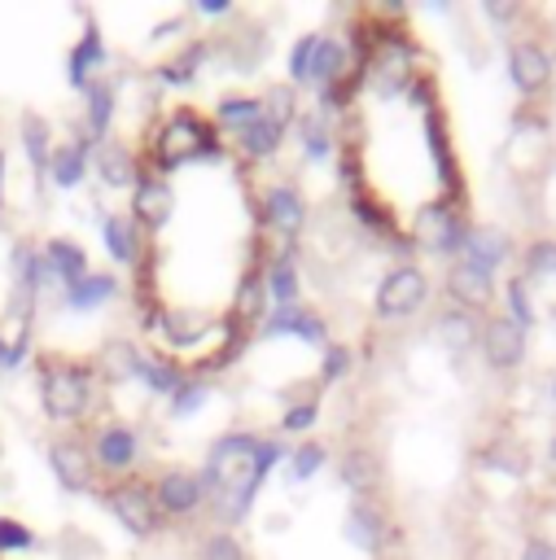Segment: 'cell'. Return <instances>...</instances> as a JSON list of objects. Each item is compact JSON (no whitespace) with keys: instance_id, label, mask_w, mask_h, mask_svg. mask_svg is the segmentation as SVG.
<instances>
[{"instance_id":"obj_6","label":"cell","mask_w":556,"mask_h":560,"mask_svg":"<svg viewBox=\"0 0 556 560\" xmlns=\"http://www.w3.org/2000/svg\"><path fill=\"white\" fill-rule=\"evenodd\" d=\"M477 346H482L486 363L499 368V372L525 363V328L512 324L508 315H490V319L482 324V341H477Z\"/></svg>"},{"instance_id":"obj_30","label":"cell","mask_w":556,"mask_h":560,"mask_svg":"<svg viewBox=\"0 0 556 560\" xmlns=\"http://www.w3.org/2000/svg\"><path fill=\"white\" fill-rule=\"evenodd\" d=\"M503 302H508V319H512V324L530 328V324L538 319L534 298H530V280H525V276H508V284H503Z\"/></svg>"},{"instance_id":"obj_21","label":"cell","mask_w":556,"mask_h":560,"mask_svg":"<svg viewBox=\"0 0 556 560\" xmlns=\"http://www.w3.org/2000/svg\"><path fill=\"white\" fill-rule=\"evenodd\" d=\"M136 451H140V442L123 424H109V429L96 433V464H105V468H131Z\"/></svg>"},{"instance_id":"obj_16","label":"cell","mask_w":556,"mask_h":560,"mask_svg":"<svg viewBox=\"0 0 556 560\" xmlns=\"http://www.w3.org/2000/svg\"><path fill=\"white\" fill-rule=\"evenodd\" d=\"M280 332L320 346V341H324V319H320L315 311H302V306H276L271 319L263 324V337H280Z\"/></svg>"},{"instance_id":"obj_2","label":"cell","mask_w":556,"mask_h":560,"mask_svg":"<svg viewBox=\"0 0 556 560\" xmlns=\"http://www.w3.org/2000/svg\"><path fill=\"white\" fill-rule=\"evenodd\" d=\"M425 298H429V280H425V271L412 267V262H403V267L385 271V280L377 284V315H385V319H403V315L420 311Z\"/></svg>"},{"instance_id":"obj_46","label":"cell","mask_w":556,"mask_h":560,"mask_svg":"<svg viewBox=\"0 0 556 560\" xmlns=\"http://www.w3.org/2000/svg\"><path fill=\"white\" fill-rule=\"evenodd\" d=\"M311 52H315V35H302V39L293 44V52H289V74H293V83H306Z\"/></svg>"},{"instance_id":"obj_28","label":"cell","mask_w":556,"mask_h":560,"mask_svg":"<svg viewBox=\"0 0 556 560\" xmlns=\"http://www.w3.org/2000/svg\"><path fill=\"white\" fill-rule=\"evenodd\" d=\"M341 481H346L355 494H368V490H377V481H381V468H377L372 451H350V455L341 459Z\"/></svg>"},{"instance_id":"obj_54","label":"cell","mask_w":556,"mask_h":560,"mask_svg":"<svg viewBox=\"0 0 556 560\" xmlns=\"http://www.w3.org/2000/svg\"><path fill=\"white\" fill-rule=\"evenodd\" d=\"M486 13H490L495 22H512V18H517V9H512V4H486Z\"/></svg>"},{"instance_id":"obj_39","label":"cell","mask_w":556,"mask_h":560,"mask_svg":"<svg viewBox=\"0 0 556 560\" xmlns=\"http://www.w3.org/2000/svg\"><path fill=\"white\" fill-rule=\"evenodd\" d=\"M324 459H328V451H324L320 442H302V446L293 451V464H289L293 481H306V477H315V472L324 468Z\"/></svg>"},{"instance_id":"obj_15","label":"cell","mask_w":556,"mask_h":560,"mask_svg":"<svg viewBox=\"0 0 556 560\" xmlns=\"http://www.w3.org/2000/svg\"><path fill=\"white\" fill-rule=\"evenodd\" d=\"M131 210H136V219H140L144 228H162V223L171 219V210H175L171 184H166V179H153V175H144V179L136 184Z\"/></svg>"},{"instance_id":"obj_57","label":"cell","mask_w":556,"mask_h":560,"mask_svg":"<svg viewBox=\"0 0 556 560\" xmlns=\"http://www.w3.org/2000/svg\"><path fill=\"white\" fill-rule=\"evenodd\" d=\"M552 402H556V376H552Z\"/></svg>"},{"instance_id":"obj_36","label":"cell","mask_w":556,"mask_h":560,"mask_svg":"<svg viewBox=\"0 0 556 560\" xmlns=\"http://www.w3.org/2000/svg\"><path fill=\"white\" fill-rule=\"evenodd\" d=\"M298 140H302V153L311 158V162H324L328 153H333V140H328V127L315 118V114H306L302 122H298Z\"/></svg>"},{"instance_id":"obj_25","label":"cell","mask_w":556,"mask_h":560,"mask_svg":"<svg viewBox=\"0 0 556 560\" xmlns=\"http://www.w3.org/2000/svg\"><path fill=\"white\" fill-rule=\"evenodd\" d=\"M131 376H140L153 394H166V398H175L179 385H184V376H179L175 363H158V359H149V354H136V372H131Z\"/></svg>"},{"instance_id":"obj_4","label":"cell","mask_w":556,"mask_h":560,"mask_svg":"<svg viewBox=\"0 0 556 560\" xmlns=\"http://www.w3.org/2000/svg\"><path fill=\"white\" fill-rule=\"evenodd\" d=\"M39 394H44V411L53 420H74V416H83V407L92 398V381L83 368H57L44 376Z\"/></svg>"},{"instance_id":"obj_22","label":"cell","mask_w":556,"mask_h":560,"mask_svg":"<svg viewBox=\"0 0 556 560\" xmlns=\"http://www.w3.org/2000/svg\"><path fill=\"white\" fill-rule=\"evenodd\" d=\"M341 66H346V48H341V39H333V35H315V52H311L306 83L333 88V79L341 74Z\"/></svg>"},{"instance_id":"obj_48","label":"cell","mask_w":556,"mask_h":560,"mask_svg":"<svg viewBox=\"0 0 556 560\" xmlns=\"http://www.w3.org/2000/svg\"><path fill=\"white\" fill-rule=\"evenodd\" d=\"M315 420H320V407H315V402H298V407L285 411L280 429H285V433H302V429H311Z\"/></svg>"},{"instance_id":"obj_51","label":"cell","mask_w":556,"mask_h":560,"mask_svg":"<svg viewBox=\"0 0 556 560\" xmlns=\"http://www.w3.org/2000/svg\"><path fill=\"white\" fill-rule=\"evenodd\" d=\"M521 560H556V542H547V538H530L525 551H521Z\"/></svg>"},{"instance_id":"obj_1","label":"cell","mask_w":556,"mask_h":560,"mask_svg":"<svg viewBox=\"0 0 556 560\" xmlns=\"http://www.w3.org/2000/svg\"><path fill=\"white\" fill-rule=\"evenodd\" d=\"M254 451H258V438H254V433H223V438L210 446V455H206L201 486L215 490V494L236 490V486H254V481H250Z\"/></svg>"},{"instance_id":"obj_17","label":"cell","mask_w":556,"mask_h":560,"mask_svg":"<svg viewBox=\"0 0 556 560\" xmlns=\"http://www.w3.org/2000/svg\"><path fill=\"white\" fill-rule=\"evenodd\" d=\"M433 332H438V341H442L451 354H464V350H473V346L482 341V324H477V315L464 311V306H447V311L438 315Z\"/></svg>"},{"instance_id":"obj_50","label":"cell","mask_w":556,"mask_h":560,"mask_svg":"<svg viewBox=\"0 0 556 560\" xmlns=\"http://www.w3.org/2000/svg\"><path fill=\"white\" fill-rule=\"evenodd\" d=\"M22 359H26V332H18L13 341L0 332V372H13Z\"/></svg>"},{"instance_id":"obj_35","label":"cell","mask_w":556,"mask_h":560,"mask_svg":"<svg viewBox=\"0 0 556 560\" xmlns=\"http://www.w3.org/2000/svg\"><path fill=\"white\" fill-rule=\"evenodd\" d=\"M13 267H18V284H22L26 293H39V289H44V280L53 276V271H48V262H44V258H39L31 245H18Z\"/></svg>"},{"instance_id":"obj_52","label":"cell","mask_w":556,"mask_h":560,"mask_svg":"<svg viewBox=\"0 0 556 560\" xmlns=\"http://www.w3.org/2000/svg\"><path fill=\"white\" fill-rule=\"evenodd\" d=\"M258 302H263V284H258V280H245V289H241V311L258 315Z\"/></svg>"},{"instance_id":"obj_11","label":"cell","mask_w":556,"mask_h":560,"mask_svg":"<svg viewBox=\"0 0 556 560\" xmlns=\"http://www.w3.org/2000/svg\"><path fill=\"white\" fill-rule=\"evenodd\" d=\"M447 298H451V306H464V311H482V306H490V298H495V276H486V271H477V267H468L464 258L447 271Z\"/></svg>"},{"instance_id":"obj_47","label":"cell","mask_w":556,"mask_h":560,"mask_svg":"<svg viewBox=\"0 0 556 560\" xmlns=\"http://www.w3.org/2000/svg\"><path fill=\"white\" fill-rule=\"evenodd\" d=\"M276 459H285L280 442H258V451H254V468H250V481H254V486H263V477L271 472V464H276Z\"/></svg>"},{"instance_id":"obj_14","label":"cell","mask_w":556,"mask_h":560,"mask_svg":"<svg viewBox=\"0 0 556 560\" xmlns=\"http://www.w3.org/2000/svg\"><path fill=\"white\" fill-rule=\"evenodd\" d=\"M48 468L61 481V490H70V494H79V490L92 486V464H88V455L74 442H53L48 446Z\"/></svg>"},{"instance_id":"obj_8","label":"cell","mask_w":556,"mask_h":560,"mask_svg":"<svg viewBox=\"0 0 556 560\" xmlns=\"http://www.w3.org/2000/svg\"><path fill=\"white\" fill-rule=\"evenodd\" d=\"M460 254H464L468 267L495 276V271L512 258V236H508L503 228H495V223H473L468 236H464V249H460Z\"/></svg>"},{"instance_id":"obj_10","label":"cell","mask_w":556,"mask_h":560,"mask_svg":"<svg viewBox=\"0 0 556 560\" xmlns=\"http://www.w3.org/2000/svg\"><path fill=\"white\" fill-rule=\"evenodd\" d=\"M368 79H372V88H377L381 96L403 92L407 79H412V48H407L403 39H385V44L377 48L372 66H368Z\"/></svg>"},{"instance_id":"obj_55","label":"cell","mask_w":556,"mask_h":560,"mask_svg":"<svg viewBox=\"0 0 556 560\" xmlns=\"http://www.w3.org/2000/svg\"><path fill=\"white\" fill-rule=\"evenodd\" d=\"M547 459L556 464V433H552V442H547Z\"/></svg>"},{"instance_id":"obj_53","label":"cell","mask_w":556,"mask_h":560,"mask_svg":"<svg viewBox=\"0 0 556 560\" xmlns=\"http://www.w3.org/2000/svg\"><path fill=\"white\" fill-rule=\"evenodd\" d=\"M232 9V0H197V13H206V18H223Z\"/></svg>"},{"instance_id":"obj_19","label":"cell","mask_w":556,"mask_h":560,"mask_svg":"<svg viewBox=\"0 0 556 560\" xmlns=\"http://www.w3.org/2000/svg\"><path fill=\"white\" fill-rule=\"evenodd\" d=\"M341 534H346V542L359 547V551H381V542H385V521H381L377 508L355 503V508L346 512V521H341Z\"/></svg>"},{"instance_id":"obj_33","label":"cell","mask_w":556,"mask_h":560,"mask_svg":"<svg viewBox=\"0 0 556 560\" xmlns=\"http://www.w3.org/2000/svg\"><path fill=\"white\" fill-rule=\"evenodd\" d=\"M101 241H105V249H109L114 262H131L136 258V236H131V228L118 214H105L101 219Z\"/></svg>"},{"instance_id":"obj_56","label":"cell","mask_w":556,"mask_h":560,"mask_svg":"<svg viewBox=\"0 0 556 560\" xmlns=\"http://www.w3.org/2000/svg\"><path fill=\"white\" fill-rule=\"evenodd\" d=\"M0 192H4V153H0Z\"/></svg>"},{"instance_id":"obj_40","label":"cell","mask_w":556,"mask_h":560,"mask_svg":"<svg viewBox=\"0 0 556 560\" xmlns=\"http://www.w3.org/2000/svg\"><path fill=\"white\" fill-rule=\"evenodd\" d=\"M201 57H206V44H193L184 57H175L171 66H162V79H166V83H188L193 70L201 66Z\"/></svg>"},{"instance_id":"obj_24","label":"cell","mask_w":556,"mask_h":560,"mask_svg":"<svg viewBox=\"0 0 556 560\" xmlns=\"http://www.w3.org/2000/svg\"><path fill=\"white\" fill-rule=\"evenodd\" d=\"M83 171H88V144H83V140L61 144V149L53 153V162H48V175H53L57 188H74V184H83Z\"/></svg>"},{"instance_id":"obj_27","label":"cell","mask_w":556,"mask_h":560,"mask_svg":"<svg viewBox=\"0 0 556 560\" xmlns=\"http://www.w3.org/2000/svg\"><path fill=\"white\" fill-rule=\"evenodd\" d=\"M219 127H232L236 136L263 118V96H223L219 101Z\"/></svg>"},{"instance_id":"obj_37","label":"cell","mask_w":556,"mask_h":560,"mask_svg":"<svg viewBox=\"0 0 556 560\" xmlns=\"http://www.w3.org/2000/svg\"><path fill=\"white\" fill-rule=\"evenodd\" d=\"M101 179H105L109 188L131 184V179H136V171H131V153L118 149V144H105V149H101Z\"/></svg>"},{"instance_id":"obj_49","label":"cell","mask_w":556,"mask_h":560,"mask_svg":"<svg viewBox=\"0 0 556 560\" xmlns=\"http://www.w3.org/2000/svg\"><path fill=\"white\" fill-rule=\"evenodd\" d=\"M350 363H355V359H350L346 346H328V350H324V381H341V376L350 372Z\"/></svg>"},{"instance_id":"obj_34","label":"cell","mask_w":556,"mask_h":560,"mask_svg":"<svg viewBox=\"0 0 556 560\" xmlns=\"http://www.w3.org/2000/svg\"><path fill=\"white\" fill-rule=\"evenodd\" d=\"M280 127L276 122H267V118H258L254 127H245L241 131V149H245V158H271L276 153V144H280Z\"/></svg>"},{"instance_id":"obj_12","label":"cell","mask_w":556,"mask_h":560,"mask_svg":"<svg viewBox=\"0 0 556 560\" xmlns=\"http://www.w3.org/2000/svg\"><path fill=\"white\" fill-rule=\"evenodd\" d=\"M201 499H206V486H201V477H193V472H166V477L158 481V490H153V503H158L162 512H175V516H188Z\"/></svg>"},{"instance_id":"obj_32","label":"cell","mask_w":556,"mask_h":560,"mask_svg":"<svg viewBox=\"0 0 556 560\" xmlns=\"http://www.w3.org/2000/svg\"><path fill=\"white\" fill-rule=\"evenodd\" d=\"M22 149H26V158H31L35 171H44V166L53 162V149H48V122H44V118H35V114L22 118Z\"/></svg>"},{"instance_id":"obj_45","label":"cell","mask_w":556,"mask_h":560,"mask_svg":"<svg viewBox=\"0 0 556 560\" xmlns=\"http://www.w3.org/2000/svg\"><path fill=\"white\" fill-rule=\"evenodd\" d=\"M201 332H206V319H197V315H179V319L166 324V337H171L175 346H193Z\"/></svg>"},{"instance_id":"obj_5","label":"cell","mask_w":556,"mask_h":560,"mask_svg":"<svg viewBox=\"0 0 556 560\" xmlns=\"http://www.w3.org/2000/svg\"><path fill=\"white\" fill-rule=\"evenodd\" d=\"M416 236L429 254H460L464 249V236H468V223L447 206V201H433L416 214Z\"/></svg>"},{"instance_id":"obj_13","label":"cell","mask_w":556,"mask_h":560,"mask_svg":"<svg viewBox=\"0 0 556 560\" xmlns=\"http://www.w3.org/2000/svg\"><path fill=\"white\" fill-rule=\"evenodd\" d=\"M263 214H267V223L280 236H293L302 228V219H306V206H302V197H298L293 184H271L267 197H263Z\"/></svg>"},{"instance_id":"obj_41","label":"cell","mask_w":556,"mask_h":560,"mask_svg":"<svg viewBox=\"0 0 556 560\" xmlns=\"http://www.w3.org/2000/svg\"><path fill=\"white\" fill-rule=\"evenodd\" d=\"M105 372H109L114 381L131 376V372H136V350H131V346H123V341L105 346Z\"/></svg>"},{"instance_id":"obj_20","label":"cell","mask_w":556,"mask_h":560,"mask_svg":"<svg viewBox=\"0 0 556 560\" xmlns=\"http://www.w3.org/2000/svg\"><path fill=\"white\" fill-rule=\"evenodd\" d=\"M44 262H48L53 280H61V284H74V280L88 276V254H83V245H79V241H66V236L48 241Z\"/></svg>"},{"instance_id":"obj_43","label":"cell","mask_w":556,"mask_h":560,"mask_svg":"<svg viewBox=\"0 0 556 560\" xmlns=\"http://www.w3.org/2000/svg\"><path fill=\"white\" fill-rule=\"evenodd\" d=\"M201 560H245V551H241V542L232 534H210L201 542Z\"/></svg>"},{"instance_id":"obj_23","label":"cell","mask_w":556,"mask_h":560,"mask_svg":"<svg viewBox=\"0 0 556 560\" xmlns=\"http://www.w3.org/2000/svg\"><path fill=\"white\" fill-rule=\"evenodd\" d=\"M114 293H118V280L101 271V276H83V280L66 284V289H61V302H66V306H74V311H92V306L109 302Z\"/></svg>"},{"instance_id":"obj_44","label":"cell","mask_w":556,"mask_h":560,"mask_svg":"<svg viewBox=\"0 0 556 560\" xmlns=\"http://www.w3.org/2000/svg\"><path fill=\"white\" fill-rule=\"evenodd\" d=\"M31 542H35V534H31L22 521L0 516V551H26Z\"/></svg>"},{"instance_id":"obj_42","label":"cell","mask_w":556,"mask_h":560,"mask_svg":"<svg viewBox=\"0 0 556 560\" xmlns=\"http://www.w3.org/2000/svg\"><path fill=\"white\" fill-rule=\"evenodd\" d=\"M206 394H210V389H206L201 381H184L179 394L171 398V416H193V411L206 402Z\"/></svg>"},{"instance_id":"obj_26","label":"cell","mask_w":556,"mask_h":560,"mask_svg":"<svg viewBox=\"0 0 556 560\" xmlns=\"http://www.w3.org/2000/svg\"><path fill=\"white\" fill-rule=\"evenodd\" d=\"M521 276L530 284H556V241H530L521 258Z\"/></svg>"},{"instance_id":"obj_29","label":"cell","mask_w":556,"mask_h":560,"mask_svg":"<svg viewBox=\"0 0 556 560\" xmlns=\"http://www.w3.org/2000/svg\"><path fill=\"white\" fill-rule=\"evenodd\" d=\"M263 289H267V298L276 306H293V298H298V271H293V258L289 254L267 267V284Z\"/></svg>"},{"instance_id":"obj_38","label":"cell","mask_w":556,"mask_h":560,"mask_svg":"<svg viewBox=\"0 0 556 560\" xmlns=\"http://www.w3.org/2000/svg\"><path fill=\"white\" fill-rule=\"evenodd\" d=\"M263 118L285 131V127L293 122V88H271V92L263 96Z\"/></svg>"},{"instance_id":"obj_7","label":"cell","mask_w":556,"mask_h":560,"mask_svg":"<svg viewBox=\"0 0 556 560\" xmlns=\"http://www.w3.org/2000/svg\"><path fill=\"white\" fill-rule=\"evenodd\" d=\"M162 158H166V166H179V162H193V158H215V136L197 118L179 114L162 131Z\"/></svg>"},{"instance_id":"obj_9","label":"cell","mask_w":556,"mask_h":560,"mask_svg":"<svg viewBox=\"0 0 556 560\" xmlns=\"http://www.w3.org/2000/svg\"><path fill=\"white\" fill-rule=\"evenodd\" d=\"M109 508H114L118 525H123L127 534H136V538H149V534L158 529V503H153V494H149L144 486H136V481L109 490Z\"/></svg>"},{"instance_id":"obj_31","label":"cell","mask_w":556,"mask_h":560,"mask_svg":"<svg viewBox=\"0 0 556 560\" xmlns=\"http://www.w3.org/2000/svg\"><path fill=\"white\" fill-rule=\"evenodd\" d=\"M109 118H114V88L105 79H96V83H88V131L105 136Z\"/></svg>"},{"instance_id":"obj_3","label":"cell","mask_w":556,"mask_h":560,"mask_svg":"<svg viewBox=\"0 0 556 560\" xmlns=\"http://www.w3.org/2000/svg\"><path fill=\"white\" fill-rule=\"evenodd\" d=\"M552 52L538 39H512L508 44V79L521 96H538L552 83Z\"/></svg>"},{"instance_id":"obj_18","label":"cell","mask_w":556,"mask_h":560,"mask_svg":"<svg viewBox=\"0 0 556 560\" xmlns=\"http://www.w3.org/2000/svg\"><path fill=\"white\" fill-rule=\"evenodd\" d=\"M96 66H105V39H101L96 22H88L83 39L70 48V61H66V79H70V88H83V92H88V74H92Z\"/></svg>"}]
</instances>
